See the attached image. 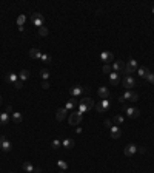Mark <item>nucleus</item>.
Listing matches in <instances>:
<instances>
[{
	"instance_id": "f257e3e1",
	"label": "nucleus",
	"mask_w": 154,
	"mask_h": 173,
	"mask_svg": "<svg viewBox=\"0 0 154 173\" xmlns=\"http://www.w3.org/2000/svg\"><path fill=\"white\" fill-rule=\"evenodd\" d=\"M137 68H139V64H137V60L131 59L129 62H126V64H125V70H123V74H125V76H131V74H134L136 71H137Z\"/></svg>"
},
{
	"instance_id": "f03ea898",
	"label": "nucleus",
	"mask_w": 154,
	"mask_h": 173,
	"mask_svg": "<svg viewBox=\"0 0 154 173\" xmlns=\"http://www.w3.org/2000/svg\"><path fill=\"white\" fill-rule=\"evenodd\" d=\"M123 111H126V116L131 118V119H136V118H139V108H136V107H126V105H123Z\"/></svg>"
},
{
	"instance_id": "7ed1b4c3",
	"label": "nucleus",
	"mask_w": 154,
	"mask_h": 173,
	"mask_svg": "<svg viewBox=\"0 0 154 173\" xmlns=\"http://www.w3.org/2000/svg\"><path fill=\"white\" fill-rule=\"evenodd\" d=\"M87 91H88V88L77 85V87H72V88H71V96H72V97H77V99H79V97L82 96L83 93H87Z\"/></svg>"
},
{
	"instance_id": "20e7f679",
	"label": "nucleus",
	"mask_w": 154,
	"mask_h": 173,
	"mask_svg": "<svg viewBox=\"0 0 154 173\" xmlns=\"http://www.w3.org/2000/svg\"><path fill=\"white\" fill-rule=\"evenodd\" d=\"M68 122H70L71 125H79V124L82 122V114H79L77 111L71 113V116H70V119H68Z\"/></svg>"
},
{
	"instance_id": "39448f33",
	"label": "nucleus",
	"mask_w": 154,
	"mask_h": 173,
	"mask_svg": "<svg viewBox=\"0 0 154 173\" xmlns=\"http://www.w3.org/2000/svg\"><path fill=\"white\" fill-rule=\"evenodd\" d=\"M31 19H33V23H34L35 26H37V28H40V26H43V22H45V19H43V16L40 14V12H34Z\"/></svg>"
},
{
	"instance_id": "423d86ee",
	"label": "nucleus",
	"mask_w": 154,
	"mask_h": 173,
	"mask_svg": "<svg viewBox=\"0 0 154 173\" xmlns=\"http://www.w3.org/2000/svg\"><path fill=\"white\" fill-rule=\"evenodd\" d=\"M112 71H116V73H123V70H125V62L123 60H116V62H112Z\"/></svg>"
},
{
	"instance_id": "0eeeda50",
	"label": "nucleus",
	"mask_w": 154,
	"mask_h": 173,
	"mask_svg": "<svg viewBox=\"0 0 154 173\" xmlns=\"http://www.w3.org/2000/svg\"><path fill=\"white\" fill-rule=\"evenodd\" d=\"M123 99H125V101H131V102H136V101H139V93L126 90V91H125V94H123Z\"/></svg>"
},
{
	"instance_id": "6e6552de",
	"label": "nucleus",
	"mask_w": 154,
	"mask_h": 173,
	"mask_svg": "<svg viewBox=\"0 0 154 173\" xmlns=\"http://www.w3.org/2000/svg\"><path fill=\"white\" fill-rule=\"evenodd\" d=\"M123 87L126 90H131L133 87H136V79L133 76H125L123 77Z\"/></svg>"
},
{
	"instance_id": "1a4fd4ad",
	"label": "nucleus",
	"mask_w": 154,
	"mask_h": 173,
	"mask_svg": "<svg viewBox=\"0 0 154 173\" xmlns=\"http://www.w3.org/2000/svg\"><path fill=\"white\" fill-rule=\"evenodd\" d=\"M100 60L102 62H106V64H110V62L114 60V54H112L111 51H103L100 54Z\"/></svg>"
},
{
	"instance_id": "9d476101",
	"label": "nucleus",
	"mask_w": 154,
	"mask_h": 173,
	"mask_svg": "<svg viewBox=\"0 0 154 173\" xmlns=\"http://www.w3.org/2000/svg\"><path fill=\"white\" fill-rule=\"evenodd\" d=\"M137 148H139V147H136L134 144L126 145V147H125V150H123L125 156H133V155H136V153H137Z\"/></svg>"
},
{
	"instance_id": "9b49d317",
	"label": "nucleus",
	"mask_w": 154,
	"mask_h": 173,
	"mask_svg": "<svg viewBox=\"0 0 154 173\" xmlns=\"http://www.w3.org/2000/svg\"><path fill=\"white\" fill-rule=\"evenodd\" d=\"M119 82H120V74L116 73V71H112L110 74V83H111V85H114V87H117V85H119Z\"/></svg>"
},
{
	"instance_id": "f8f14e48",
	"label": "nucleus",
	"mask_w": 154,
	"mask_h": 173,
	"mask_svg": "<svg viewBox=\"0 0 154 173\" xmlns=\"http://www.w3.org/2000/svg\"><path fill=\"white\" fill-rule=\"evenodd\" d=\"M79 104H82V105H85V107H87L88 110L89 108H93L94 107V105H96V104H94V101L91 99V97H82V99H80V102H79Z\"/></svg>"
},
{
	"instance_id": "ddd939ff",
	"label": "nucleus",
	"mask_w": 154,
	"mask_h": 173,
	"mask_svg": "<svg viewBox=\"0 0 154 173\" xmlns=\"http://www.w3.org/2000/svg\"><path fill=\"white\" fill-rule=\"evenodd\" d=\"M77 104H79V102H77V97H72V99H70L65 104V110L66 111H70V110H74L76 107H77Z\"/></svg>"
},
{
	"instance_id": "4468645a",
	"label": "nucleus",
	"mask_w": 154,
	"mask_h": 173,
	"mask_svg": "<svg viewBox=\"0 0 154 173\" xmlns=\"http://www.w3.org/2000/svg\"><path fill=\"white\" fill-rule=\"evenodd\" d=\"M110 130H111V136L114 137V139H119V137L122 136V130H120L119 125H112Z\"/></svg>"
},
{
	"instance_id": "2eb2a0df",
	"label": "nucleus",
	"mask_w": 154,
	"mask_h": 173,
	"mask_svg": "<svg viewBox=\"0 0 154 173\" xmlns=\"http://www.w3.org/2000/svg\"><path fill=\"white\" fill-rule=\"evenodd\" d=\"M97 93H99V96H100L102 99H108V97H110V90H108L106 87H100L97 90Z\"/></svg>"
},
{
	"instance_id": "dca6fc26",
	"label": "nucleus",
	"mask_w": 154,
	"mask_h": 173,
	"mask_svg": "<svg viewBox=\"0 0 154 173\" xmlns=\"http://www.w3.org/2000/svg\"><path fill=\"white\" fill-rule=\"evenodd\" d=\"M29 57L31 59H42V53H40V50H37V48H31Z\"/></svg>"
},
{
	"instance_id": "f3484780",
	"label": "nucleus",
	"mask_w": 154,
	"mask_h": 173,
	"mask_svg": "<svg viewBox=\"0 0 154 173\" xmlns=\"http://www.w3.org/2000/svg\"><path fill=\"white\" fill-rule=\"evenodd\" d=\"M17 81H19V76H17L16 73H8V74H6V82H10V83H12V85H14Z\"/></svg>"
},
{
	"instance_id": "a211bd4d",
	"label": "nucleus",
	"mask_w": 154,
	"mask_h": 173,
	"mask_svg": "<svg viewBox=\"0 0 154 173\" xmlns=\"http://www.w3.org/2000/svg\"><path fill=\"white\" fill-rule=\"evenodd\" d=\"M65 118H66V110L65 108H59L56 111V119L57 121H63Z\"/></svg>"
},
{
	"instance_id": "6ab92c4d",
	"label": "nucleus",
	"mask_w": 154,
	"mask_h": 173,
	"mask_svg": "<svg viewBox=\"0 0 154 173\" xmlns=\"http://www.w3.org/2000/svg\"><path fill=\"white\" fill-rule=\"evenodd\" d=\"M151 73V71H148V68H145V66H139L137 68V74L140 77H143V79H147V76Z\"/></svg>"
},
{
	"instance_id": "aec40b11",
	"label": "nucleus",
	"mask_w": 154,
	"mask_h": 173,
	"mask_svg": "<svg viewBox=\"0 0 154 173\" xmlns=\"http://www.w3.org/2000/svg\"><path fill=\"white\" fill-rule=\"evenodd\" d=\"M10 122V114H8L6 111L0 113V125H5V124Z\"/></svg>"
},
{
	"instance_id": "412c9836",
	"label": "nucleus",
	"mask_w": 154,
	"mask_h": 173,
	"mask_svg": "<svg viewBox=\"0 0 154 173\" xmlns=\"http://www.w3.org/2000/svg\"><path fill=\"white\" fill-rule=\"evenodd\" d=\"M62 147H65L68 150L72 148V147H74V141H72V139H63L62 141Z\"/></svg>"
},
{
	"instance_id": "4be33fe9",
	"label": "nucleus",
	"mask_w": 154,
	"mask_h": 173,
	"mask_svg": "<svg viewBox=\"0 0 154 173\" xmlns=\"http://www.w3.org/2000/svg\"><path fill=\"white\" fill-rule=\"evenodd\" d=\"M0 148H2L3 152H10V150L12 148V144H11V142H10V141H8V139H5V141H3V142H2V147H0Z\"/></svg>"
},
{
	"instance_id": "5701e85b",
	"label": "nucleus",
	"mask_w": 154,
	"mask_h": 173,
	"mask_svg": "<svg viewBox=\"0 0 154 173\" xmlns=\"http://www.w3.org/2000/svg\"><path fill=\"white\" fill-rule=\"evenodd\" d=\"M12 121H14L16 124H20L22 121H23V116H22V113H19V111H14V113H12Z\"/></svg>"
},
{
	"instance_id": "b1692460",
	"label": "nucleus",
	"mask_w": 154,
	"mask_h": 173,
	"mask_svg": "<svg viewBox=\"0 0 154 173\" xmlns=\"http://www.w3.org/2000/svg\"><path fill=\"white\" fill-rule=\"evenodd\" d=\"M22 167H23V170L28 172V173H33V172H34V165H33V164H31L29 161L23 162V165H22Z\"/></svg>"
},
{
	"instance_id": "393cba45",
	"label": "nucleus",
	"mask_w": 154,
	"mask_h": 173,
	"mask_svg": "<svg viewBox=\"0 0 154 173\" xmlns=\"http://www.w3.org/2000/svg\"><path fill=\"white\" fill-rule=\"evenodd\" d=\"M37 31H39V36H40V37H46L48 33H49L46 26H40V28H37Z\"/></svg>"
},
{
	"instance_id": "a878e982",
	"label": "nucleus",
	"mask_w": 154,
	"mask_h": 173,
	"mask_svg": "<svg viewBox=\"0 0 154 173\" xmlns=\"http://www.w3.org/2000/svg\"><path fill=\"white\" fill-rule=\"evenodd\" d=\"M100 104H102V107H103V111H108V110L111 108V102L108 101V99H102Z\"/></svg>"
},
{
	"instance_id": "bb28decb",
	"label": "nucleus",
	"mask_w": 154,
	"mask_h": 173,
	"mask_svg": "<svg viewBox=\"0 0 154 173\" xmlns=\"http://www.w3.org/2000/svg\"><path fill=\"white\" fill-rule=\"evenodd\" d=\"M19 77H20V81H26V79L29 77V71H28V70H22L20 74H19Z\"/></svg>"
},
{
	"instance_id": "cd10ccee",
	"label": "nucleus",
	"mask_w": 154,
	"mask_h": 173,
	"mask_svg": "<svg viewBox=\"0 0 154 173\" xmlns=\"http://www.w3.org/2000/svg\"><path fill=\"white\" fill-rule=\"evenodd\" d=\"M40 77H42L43 79V81H48V79H49V71H48V70H40Z\"/></svg>"
},
{
	"instance_id": "c85d7f7f",
	"label": "nucleus",
	"mask_w": 154,
	"mask_h": 173,
	"mask_svg": "<svg viewBox=\"0 0 154 173\" xmlns=\"http://www.w3.org/2000/svg\"><path fill=\"white\" fill-rule=\"evenodd\" d=\"M102 71L105 74H111L112 73V66L110 64H105V65H103V68H102Z\"/></svg>"
},
{
	"instance_id": "c756f323",
	"label": "nucleus",
	"mask_w": 154,
	"mask_h": 173,
	"mask_svg": "<svg viewBox=\"0 0 154 173\" xmlns=\"http://www.w3.org/2000/svg\"><path fill=\"white\" fill-rule=\"evenodd\" d=\"M123 121H125V118L122 116V114H116L114 116V124H117V125H119V124H123Z\"/></svg>"
},
{
	"instance_id": "7c9ffc66",
	"label": "nucleus",
	"mask_w": 154,
	"mask_h": 173,
	"mask_svg": "<svg viewBox=\"0 0 154 173\" xmlns=\"http://www.w3.org/2000/svg\"><path fill=\"white\" fill-rule=\"evenodd\" d=\"M87 111H89V110H88L87 107H85V105L79 104V111H77V113H79V114H82V116H83V113H87Z\"/></svg>"
},
{
	"instance_id": "2f4dec72",
	"label": "nucleus",
	"mask_w": 154,
	"mask_h": 173,
	"mask_svg": "<svg viewBox=\"0 0 154 173\" xmlns=\"http://www.w3.org/2000/svg\"><path fill=\"white\" fill-rule=\"evenodd\" d=\"M57 165L60 167V170H63V172H65L66 168H68V164H66L65 161H57Z\"/></svg>"
},
{
	"instance_id": "473e14b6",
	"label": "nucleus",
	"mask_w": 154,
	"mask_h": 173,
	"mask_svg": "<svg viewBox=\"0 0 154 173\" xmlns=\"http://www.w3.org/2000/svg\"><path fill=\"white\" fill-rule=\"evenodd\" d=\"M60 145H62V142H60L59 139H54L52 142H51V147H52V148H59Z\"/></svg>"
},
{
	"instance_id": "72a5a7b5",
	"label": "nucleus",
	"mask_w": 154,
	"mask_h": 173,
	"mask_svg": "<svg viewBox=\"0 0 154 173\" xmlns=\"http://www.w3.org/2000/svg\"><path fill=\"white\" fill-rule=\"evenodd\" d=\"M25 20H26V17H25V16H19V19H17V25H19V26H23Z\"/></svg>"
},
{
	"instance_id": "f704fd0d",
	"label": "nucleus",
	"mask_w": 154,
	"mask_h": 173,
	"mask_svg": "<svg viewBox=\"0 0 154 173\" xmlns=\"http://www.w3.org/2000/svg\"><path fill=\"white\" fill-rule=\"evenodd\" d=\"M40 60H43L45 64H49V62H51V56L49 54H42V59Z\"/></svg>"
},
{
	"instance_id": "c9c22d12",
	"label": "nucleus",
	"mask_w": 154,
	"mask_h": 173,
	"mask_svg": "<svg viewBox=\"0 0 154 173\" xmlns=\"http://www.w3.org/2000/svg\"><path fill=\"white\" fill-rule=\"evenodd\" d=\"M147 81L151 82V83H154V73H149V74H148V76H147Z\"/></svg>"
},
{
	"instance_id": "e433bc0d",
	"label": "nucleus",
	"mask_w": 154,
	"mask_h": 173,
	"mask_svg": "<svg viewBox=\"0 0 154 173\" xmlns=\"http://www.w3.org/2000/svg\"><path fill=\"white\" fill-rule=\"evenodd\" d=\"M94 107H96V110H97L99 113H103V107H102V104H100V102H99V104H96Z\"/></svg>"
},
{
	"instance_id": "4c0bfd02",
	"label": "nucleus",
	"mask_w": 154,
	"mask_h": 173,
	"mask_svg": "<svg viewBox=\"0 0 154 173\" xmlns=\"http://www.w3.org/2000/svg\"><path fill=\"white\" fill-rule=\"evenodd\" d=\"M14 87L17 88V90H20V88H23V82H22V81H17V82L14 83Z\"/></svg>"
},
{
	"instance_id": "58836bf2",
	"label": "nucleus",
	"mask_w": 154,
	"mask_h": 173,
	"mask_svg": "<svg viewBox=\"0 0 154 173\" xmlns=\"http://www.w3.org/2000/svg\"><path fill=\"white\" fill-rule=\"evenodd\" d=\"M42 88H43V90H48V88H49V82L45 81V82L42 83Z\"/></svg>"
},
{
	"instance_id": "ea45409f",
	"label": "nucleus",
	"mask_w": 154,
	"mask_h": 173,
	"mask_svg": "<svg viewBox=\"0 0 154 173\" xmlns=\"http://www.w3.org/2000/svg\"><path fill=\"white\" fill-rule=\"evenodd\" d=\"M105 127H106V128H111V127H112V124H111L110 119H106V121H105Z\"/></svg>"
},
{
	"instance_id": "a19ab883",
	"label": "nucleus",
	"mask_w": 154,
	"mask_h": 173,
	"mask_svg": "<svg viewBox=\"0 0 154 173\" xmlns=\"http://www.w3.org/2000/svg\"><path fill=\"white\" fill-rule=\"evenodd\" d=\"M33 173H42V168H40V167H34V172Z\"/></svg>"
},
{
	"instance_id": "79ce46f5",
	"label": "nucleus",
	"mask_w": 154,
	"mask_h": 173,
	"mask_svg": "<svg viewBox=\"0 0 154 173\" xmlns=\"http://www.w3.org/2000/svg\"><path fill=\"white\" fill-rule=\"evenodd\" d=\"M12 111V107H11V105H8V107H6V113H11Z\"/></svg>"
},
{
	"instance_id": "37998d69",
	"label": "nucleus",
	"mask_w": 154,
	"mask_h": 173,
	"mask_svg": "<svg viewBox=\"0 0 154 173\" xmlns=\"http://www.w3.org/2000/svg\"><path fill=\"white\" fill-rule=\"evenodd\" d=\"M137 152H140V153H145L147 150H145V147H140V148H137Z\"/></svg>"
},
{
	"instance_id": "c03bdc74",
	"label": "nucleus",
	"mask_w": 154,
	"mask_h": 173,
	"mask_svg": "<svg viewBox=\"0 0 154 173\" xmlns=\"http://www.w3.org/2000/svg\"><path fill=\"white\" fill-rule=\"evenodd\" d=\"M119 102H120V104H125V99H123V96H120V97H119Z\"/></svg>"
},
{
	"instance_id": "a18cd8bd",
	"label": "nucleus",
	"mask_w": 154,
	"mask_h": 173,
	"mask_svg": "<svg viewBox=\"0 0 154 173\" xmlns=\"http://www.w3.org/2000/svg\"><path fill=\"white\" fill-rule=\"evenodd\" d=\"M76 133H77V135H79V133H82V128H80V127H77V128H76Z\"/></svg>"
},
{
	"instance_id": "49530a36",
	"label": "nucleus",
	"mask_w": 154,
	"mask_h": 173,
	"mask_svg": "<svg viewBox=\"0 0 154 173\" xmlns=\"http://www.w3.org/2000/svg\"><path fill=\"white\" fill-rule=\"evenodd\" d=\"M2 102H3V97H2V96H0V104H2Z\"/></svg>"
},
{
	"instance_id": "de8ad7c7",
	"label": "nucleus",
	"mask_w": 154,
	"mask_h": 173,
	"mask_svg": "<svg viewBox=\"0 0 154 173\" xmlns=\"http://www.w3.org/2000/svg\"><path fill=\"white\" fill-rule=\"evenodd\" d=\"M59 173H65V172H63V170H60V172H59Z\"/></svg>"
},
{
	"instance_id": "09e8293b",
	"label": "nucleus",
	"mask_w": 154,
	"mask_h": 173,
	"mask_svg": "<svg viewBox=\"0 0 154 173\" xmlns=\"http://www.w3.org/2000/svg\"><path fill=\"white\" fill-rule=\"evenodd\" d=\"M153 12H154V8H153Z\"/></svg>"
},
{
	"instance_id": "8fccbe9b",
	"label": "nucleus",
	"mask_w": 154,
	"mask_h": 173,
	"mask_svg": "<svg viewBox=\"0 0 154 173\" xmlns=\"http://www.w3.org/2000/svg\"><path fill=\"white\" fill-rule=\"evenodd\" d=\"M11 173H12V172H11Z\"/></svg>"
}]
</instances>
